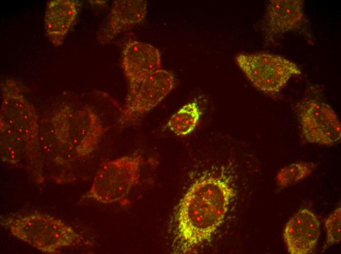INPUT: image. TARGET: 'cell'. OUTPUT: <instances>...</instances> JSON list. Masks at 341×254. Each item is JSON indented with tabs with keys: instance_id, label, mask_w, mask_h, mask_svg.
Listing matches in <instances>:
<instances>
[{
	"instance_id": "6da1fadb",
	"label": "cell",
	"mask_w": 341,
	"mask_h": 254,
	"mask_svg": "<svg viewBox=\"0 0 341 254\" xmlns=\"http://www.w3.org/2000/svg\"><path fill=\"white\" fill-rule=\"evenodd\" d=\"M39 147L44 166L68 178L73 162L89 155L98 147L106 129L88 106L63 105L39 122Z\"/></svg>"
},
{
	"instance_id": "7a4b0ae2",
	"label": "cell",
	"mask_w": 341,
	"mask_h": 254,
	"mask_svg": "<svg viewBox=\"0 0 341 254\" xmlns=\"http://www.w3.org/2000/svg\"><path fill=\"white\" fill-rule=\"evenodd\" d=\"M236 192L228 178L204 175L190 186L176 208L175 221L182 251L212 241Z\"/></svg>"
},
{
	"instance_id": "3957f363",
	"label": "cell",
	"mask_w": 341,
	"mask_h": 254,
	"mask_svg": "<svg viewBox=\"0 0 341 254\" xmlns=\"http://www.w3.org/2000/svg\"><path fill=\"white\" fill-rule=\"evenodd\" d=\"M1 91L0 157L9 164L28 170L41 182L44 172L36 111L15 81H3Z\"/></svg>"
},
{
	"instance_id": "277c9868",
	"label": "cell",
	"mask_w": 341,
	"mask_h": 254,
	"mask_svg": "<svg viewBox=\"0 0 341 254\" xmlns=\"http://www.w3.org/2000/svg\"><path fill=\"white\" fill-rule=\"evenodd\" d=\"M0 223L18 239L47 254L59 253L82 238L60 219L37 212L3 217Z\"/></svg>"
},
{
	"instance_id": "5b68a950",
	"label": "cell",
	"mask_w": 341,
	"mask_h": 254,
	"mask_svg": "<svg viewBox=\"0 0 341 254\" xmlns=\"http://www.w3.org/2000/svg\"><path fill=\"white\" fill-rule=\"evenodd\" d=\"M142 162L136 152L103 163L85 197L103 204L121 201L139 182Z\"/></svg>"
},
{
	"instance_id": "8992f818",
	"label": "cell",
	"mask_w": 341,
	"mask_h": 254,
	"mask_svg": "<svg viewBox=\"0 0 341 254\" xmlns=\"http://www.w3.org/2000/svg\"><path fill=\"white\" fill-rule=\"evenodd\" d=\"M236 62L252 84L266 93L278 92L292 77L301 73L295 63L273 54L240 53Z\"/></svg>"
},
{
	"instance_id": "52a82bcc",
	"label": "cell",
	"mask_w": 341,
	"mask_h": 254,
	"mask_svg": "<svg viewBox=\"0 0 341 254\" xmlns=\"http://www.w3.org/2000/svg\"><path fill=\"white\" fill-rule=\"evenodd\" d=\"M173 73L160 69L128 85L125 104L119 119L122 125L132 123L158 105L172 90Z\"/></svg>"
},
{
	"instance_id": "ba28073f",
	"label": "cell",
	"mask_w": 341,
	"mask_h": 254,
	"mask_svg": "<svg viewBox=\"0 0 341 254\" xmlns=\"http://www.w3.org/2000/svg\"><path fill=\"white\" fill-rule=\"evenodd\" d=\"M295 110L301 135L310 143L331 146L341 138V125L339 118L328 104L312 99L297 103Z\"/></svg>"
},
{
	"instance_id": "9c48e42d",
	"label": "cell",
	"mask_w": 341,
	"mask_h": 254,
	"mask_svg": "<svg viewBox=\"0 0 341 254\" xmlns=\"http://www.w3.org/2000/svg\"><path fill=\"white\" fill-rule=\"evenodd\" d=\"M320 233V224L313 212L299 210L286 223L283 239L291 254H309L314 250Z\"/></svg>"
},
{
	"instance_id": "30bf717a",
	"label": "cell",
	"mask_w": 341,
	"mask_h": 254,
	"mask_svg": "<svg viewBox=\"0 0 341 254\" xmlns=\"http://www.w3.org/2000/svg\"><path fill=\"white\" fill-rule=\"evenodd\" d=\"M122 63L128 85L162 68L159 50L150 44L135 40H129L125 44Z\"/></svg>"
},
{
	"instance_id": "8fae6325",
	"label": "cell",
	"mask_w": 341,
	"mask_h": 254,
	"mask_svg": "<svg viewBox=\"0 0 341 254\" xmlns=\"http://www.w3.org/2000/svg\"><path fill=\"white\" fill-rule=\"evenodd\" d=\"M147 5L145 0L114 1L106 23L98 33V42H109L119 33L140 23L146 17Z\"/></svg>"
},
{
	"instance_id": "7c38bea8",
	"label": "cell",
	"mask_w": 341,
	"mask_h": 254,
	"mask_svg": "<svg viewBox=\"0 0 341 254\" xmlns=\"http://www.w3.org/2000/svg\"><path fill=\"white\" fill-rule=\"evenodd\" d=\"M303 17L302 0H269L264 18L265 31L268 37L278 36L295 28Z\"/></svg>"
},
{
	"instance_id": "4fadbf2b",
	"label": "cell",
	"mask_w": 341,
	"mask_h": 254,
	"mask_svg": "<svg viewBox=\"0 0 341 254\" xmlns=\"http://www.w3.org/2000/svg\"><path fill=\"white\" fill-rule=\"evenodd\" d=\"M79 7L78 1L54 0L48 2L45 15V28L53 45L59 46L74 21Z\"/></svg>"
},
{
	"instance_id": "5bb4252c",
	"label": "cell",
	"mask_w": 341,
	"mask_h": 254,
	"mask_svg": "<svg viewBox=\"0 0 341 254\" xmlns=\"http://www.w3.org/2000/svg\"><path fill=\"white\" fill-rule=\"evenodd\" d=\"M201 114L195 101L187 103L171 116L166 127L177 136H187L195 130Z\"/></svg>"
},
{
	"instance_id": "9a60e30c",
	"label": "cell",
	"mask_w": 341,
	"mask_h": 254,
	"mask_svg": "<svg viewBox=\"0 0 341 254\" xmlns=\"http://www.w3.org/2000/svg\"><path fill=\"white\" fill-rule=\"evenodd\" d=\"M316 165L313 163L297 162L281 169L276 175L277 184L285 187L298 182L310 175Z\"/></svg>"
},
{
	"instance_id": "2e32d148",
	"label": "cell",
	"mask_w": 341,
	"mask_h": 254,
	"mask_svg": "<svg viewBox=\"0 0 341 254\" xmlns=\"http://www.w3.org/2000/svg\"><path fill=\"white\" fill-rule=\"evenodd\" d=\"M326 231V243L324 248L335 244H338L341 240V208L338 207L325 221Z\"/></svg>"
}]
</instances>
